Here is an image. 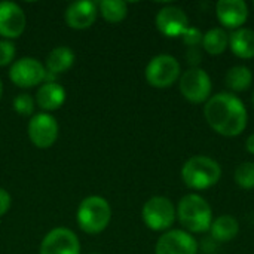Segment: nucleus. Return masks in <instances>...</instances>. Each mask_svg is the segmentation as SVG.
<instances>
[{"label":"nucleus","instance_id":"obj_28","mask_svg":"<svg viewBox=\"0 0 254 254\" xmlns=\"http://www.w3.org/2000/svg\"><path fill=\"white\" fill-rule=\"evenodd\" d=\"M10 204H12V198H10V195H9L4 189H1V188H0V217H1V216H4V214L9 211Z\"/></svg>","mask_w":254,"mask_h":254},{"label":"nucleus","instance_id":"obj_22","mask_svg":"<svg viewBox=\"0 0 254 254\" xmlns=\"http://www.w3.org/2000/svg\"><path fill=\"white\" fill-rule=\"evenodd\" d=\"M97 6L101 16L112 24L124 21L128 13V4L122 0H103Z\"/></svg>","mask_w":254,"mask_h":254},{"label":"nucleus","instance_id":"obj_13","mask_svg":"<svg viewBox=\"0 0 254 254\" xmlns=\"http://www.w3.org/2000/svg\"><path fill=\"white\" fill-rule=\"evenodd\" d=\"M25 13L13 1H0V36L7 39L19 37L25 30Z\"/></svg>","mask_w":254,"mask_h":254},{"label":"nucleus","instance_id":"obj_23","mask_svg":"<svg viewBox=\"0 0 254 254\" xmlns=\"http://www.w3.org/2000/svg\"><path fill=\"white\" fill-rule=\"evenodd\" d=\"M235 183L244 189L252 190L254 189V162H243L237 167L234 174Z\"/></svg>","mask_w":254,"mask_h":254},{"label":"nucleus","instance_id":"obj_9","mask_svg":"<svg viewBox=\"0 0 254 254\" xmlns=\"http://www.w3.org/2000/svg\"><path fill=\"white\" fill-rule=\"evenodd\" d=\"M58 134V122L49 113H37L28 122V137L31 143L39 149H48L54 146Z\"/></svg>","mask_w":254,"mask_h":254},{"label":"nucleus","instance_id":"obj_18","mask_svg":"<svg viewBox=\"0 0 254 254\" xmlns=\"http://www.w3.org/2000/svg\"><path fill=\"white\" fill-rule=\"evenodd\" d=\"M238 232H240V223L235 217L229 214H223L216 220H213L210 228L211 240L217 243H229L237 238Z\"/></svg>","mask_w":254,"mask_h":254},{"label":"nucleus","instance_id":"obj_8","mask_svg":"<svg viewBox=\"0 0 254 254\" xmlns=\"http://www.w3.org/2000/svg\"><path fill=\"white\" fill-rule=\"evenodd\" d=\"M46 67L36 58L25 57L12 63L9 79L19 88H33L46 82Z\"/></svg>","mask_w":254,"mask_h":254},{"label":"nucleus","instance_id":"obj_21","mask_svg":"<svg viewBox=\"0 0 254 254\" xmlns=\"http://www.w3.org/2000/svg\"><path fill=\"white\" fill-rule=\"evenodd\" d=\"M201 45L210 55H220L229 48V34L220 27L211 28L204 33Z\"/></svg>","mask_w":254,"mask_h":254},{"label":"nucleus","instance_id":"obj_12","mask_svg":"<svg viewBox=\"0 0 254 254\" xmlns=\"http://www.w3.org/2000/svg\"><path fill=\"white\" fill-rule=\"evenodd\" d=\"M156 28L167 37H182L185 30L189 27V19L186 12L179 6L162 7L155 18Z\"/></svg>","mask_w":254,"mask_h":254},{"label":"nucleus","instance_id":"obj_27","mask_svg":"<svg viewBox=\"0 0 254 254\" xmlns=\"http://www.w3.org/2000/svg\"><path fill=\"white\" fill-rule=\"evenodd\" d=\"M185 57H186V61H188V64L190 65V68H192V67H198L199 63L202 61V52H201V49H199L198 46L188 48Z\"/></svg>","mask_w":254,"mask_h":254},{"label":"nucleus","instance_id":"obj_25","mask_svg":"<svg viewBox=\"0 0 254 254\" xmlns=\"http://www.w3.org/2000/svg\"><path fill=\"white\" fill-rule=\"evenodd\" d=\"M202 37H204V33H201V30H198L195 27H188L185 30V33L182 34L183 43L188 48H193V46L201 45L202 43Z\"/></svg>","mask_w":254,"mask_h":254},{"label":"nucleus","instance_id":"obj_20","mask_svg":"<svg viewBox=\"0 0 254 254\" xmlns=\"http://www.w3.org/2000/svg\"><path fill=\"white\" fill-rule=\"evenodd\" d=\"M225 83L234 92L247 91L253 83V73L246 65H234L228 70L225 76Z\"/></svg>","mask_w":254,"mask_h":254},{"label":"nucleus","instance_id":"obj_15","mask_svg":"<svg viewBox=\"0 0 254 254\" xmlns=\"http://www.w3.org/2000/svg\"><path fill=\"white\" fill-rule=\"evenodd\" d=\"M98 13V6L95 1L91 0H80L68 4L65 10V22L70 28L74 30H85L89 28Z\"/></svg>","mask_w":254,"mask_h":254},{"label":"nucleus","instance_id":"obj_1","mask_svg":"<svg viewBox=\"0 0 254 254\" xmlns=\"http://www.w3.org/2000/svg\"><path fill=\"white\" fill-rule=\"evenodd\" d=\"M204 116L211 129L223 137H237L243 134L249 122L244 103L231 92L211 95L204 106Z\"/></svg>","mask_w":254,"mask_h":254},{"label":"nucleus","instance_id":"obj_10","mask_svg":"<svg viewBox=\"0 0 254 254\" xmlns=\"http://www.w3.org/2000/svg\"><path fill=\"white\" fill-rule=\"evenodd\" d=\"M40 254H80L79 238L67 228H55L45 235Z\"/></svg>","mask_w":254,"mask_h":254},{"label":"nucleus","instance_id":"obj_29","mask_svg":"<svg viewBox=\"0 0 254 254\" xmlns=\"http://www.w3.org/2000/svg\"><path fill=\"white\" fill-rule=\"evenodd\" d=\"M246 149H247L250 153H253L254 155V132L253 134H250L249 138L246 140Z\"/></svg>","mask_w":254,"mask_h":254},{"label":"nucleus","instance_id":"obj_5","mask_svg":"<svg viewBox=\"0 0 254 254\" xmlns=\"http://www.w3.org/2000/svg\"><path fill=\"white\" fill-rule=\"evenodd\" d=\"M176 208L173 202L165 196H152L146 201L141 210L144 225L155 232L168 231L176 220Z\"/></svg>","mask_w":254,"mask_h":254},{"label":"nucleus","instance_id":"obj_19","mask_svg":"<svg viewBox=\"0 0 254 254\" xmlns=\"http://www.w3.org/2000/svg\"><path fill=\"white\" fill-rule=\"evenodd\" d=\"M73 64H74V52L68 46H57L48 54L46 71L55 76L67 71Z\"/></svg>","mask_w":254,"mask_h":254},{"label":"nucleus","instance_id":"obj_17","mask_svg":"<svg viewBox=\"0 0 254 254\" xmlns=\"http://www.w3.org/2000/svg\"><path fill=\"white\" fill-rule=\"evenodd\" d=\"M231 51L243 60L254 58V31L252 28H238L229 34Z\"/></svg>","mask_w":254,"mask_h":254},{"label":"nucleus","instance_id":"obj_14","mask_svg":"<svg viewBox=\"0 0 254 254\" xmlns=\"http://www.w3.org/2000/svg\"><path fill=\"white\" fill-rule=\"evenodd\" d=\"M216 15L226 28L238 30L249 18V7L244 0H219L216 3Z\"/></svg>","mask_w":254,"mask_h":254},{"label":"nucleus","instance_id":"obj_4","mask_svg":"<svg viewBox=\"0 0 254 254\" xmlns=\"http://www.w3.org/2000/svg\"><path fill=\"white\" fill-rule=\"evenodd\" d=\"M76 219L79 228L85 234H101L109 226L112 219L110 204L103 196H88L80 202Z\"/></svg>","mask_w":254,"mask_h":254},{"label":"nucleus","instance_id":"obj_32","mask_svg":"<svg viewBox=\"0 0 254 254\" xmlns=\"http://www.w3.org/2000/svg\"><path fill=\"white\" fill-rule=\"evenodd\" d=\"M253 103H254V94H253Z\"/></svg>","mask_w":254,"mask_h":254},{"label":"nucleus","instance_id":"obj_24","mask_svg":"<svg viewBox=\"0 0 254 254\" xmlns=\"http://www.w3.org/2000/svg\"><path fill=\"white\" fill-rule=\"evenodd\" d=\"M13 110L19 116H31L34 112V98L30 94H19L13 98Z\"/></svg>","mask_w":254,"mask_h":254},{"label":"nucleus","instance_id":"obj_30","mask_svg":"<svg viewBox=\"0 0 254 254\" xmlns=\"http://www.w3.org/2000/svg\"><path fill=\"white\" fill-rule=\"evenodd\" d=\"M1 94H3V83H1V79H0V98H1Z\"/></svg>","mask_w":254,"mask_h":254},{"label":"nucleus","instance_id":"obj_3","mask_svg":"<svg viewBox=\"0 0 254 254\" xmlns=\"http://www.w3.org/2000/svg\"><path fill=\"white\" fill-rule=\"evenodd\" d=\"M222 179V167L213 158L196 155L189 158L182 168L183 183L193 190H205L216 186Z\"/></svg>","mask_w":254,"mask_h":254},{"label":"nucleus","instance_id":"obj_31","mask_svg":"<svg viewBox=\"0 0 254 254\" xmlns=\"http://www.w3.org/2000/svg\"><path fill=\"white\" fill-rule=\"evenodd\" d=\"M88 254H100V253H88Z\"/></svg>","mask_w":254,"mask_h":254},{"label":"nucleus","instance_id":"obj_11","mask_svg":"<svg viewBox=\"0 0 254 254\" xmlns=\"http://www.w3.org/2000/svg\"><path fill=\"white\" fill-rule=\"evenodd\" d=\"M155 254H198V243L189 232L171 229L158 240Z\"/></svg>","mask_w":254,"mask_h":254},{"label":"nucleus","instance_id":"obj_26","mask_svg":"<svg viewBox=\"0 0 254 254\" xmlns=\"http://www.w3.org/2000/svg\"><path fill=\"white\" fill-rule=\"evenodd\" d=\"M15 57V45L10 40H0V67L12 63Z\"/></svg>","mask_w":254,"mask_h":254},{"label":"nucleus","instance_id":"obj_2","mask_svg":"<svg viewBox=\"0 0 254 254\" xmlns=\"http://www.w3.org/2000/svg\"><path fill=\"white\" fill-rule=\"evenodd\" d=\"M177 217L186 232H208L213 223V210L210 204L196 193L185 195L177 205Z\"/></svg>","mask_w":254,"mask_h":254},{"label":"nucleus","instance_id":"obj_16","mask_svg":"<svg viewBox=\"0 0 254 254\" xmlns=\"http://www.w3.org/2000/svg\"><path fill=\"white\" fill-rule=\"evenodd\" d=\"M64 101L65 89L57 82H45L36 94V103L45 112H54L60 109Z\"/></svg>","mask_w":254,"mask_h":254},{"label":"nucleus","instance_id":"obj_7","mask_svg":"<svg viewBox=\"0 0 254 254\" xmlns=\"http://www.w3.org/2000/svg\"><path fill=\"white\" fill-rule=\"evenodd\" d=\"M179 88L182 95L193 103V104H201L207 103L208 98L211 97V77L205 70L201 67H192L188 68L183 74H180L179 79Z\"/></svg>","mask_w":254,"mask_h":254},{"label":"nucleus","instance_id":"obj_6","mask_svg":"<svg viewBox=\"0 0 254 254\" xmlns=\"http://www.w3.org/2000/svg\"><path fill=\"white\" fill-rule=\"evenodd\" d=\"M146 80L153 88H170L180 79V63L168 54L153 57L146 67Z\"/></svg>","mask_w":254,"mask_h":254}]
</instances>
